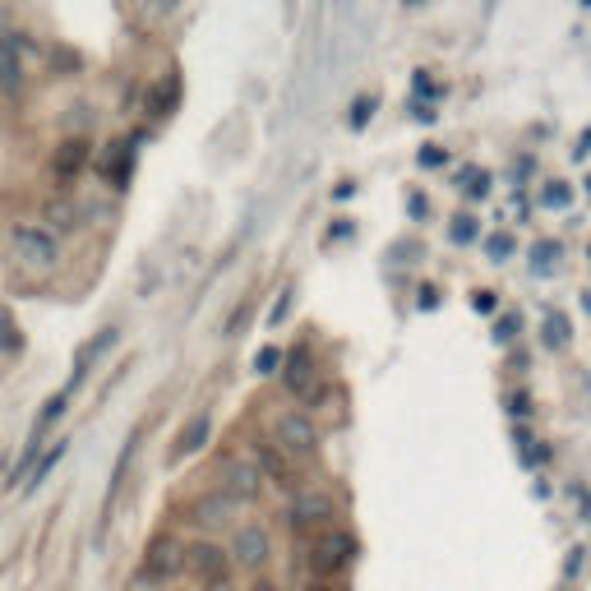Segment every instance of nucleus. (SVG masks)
<instances>
[{
    "label": "nucleus",
    "instance_id": "nucleus-1",
    "mask_svg": "<svg viewBox=\"0 0 591 591\" xmlns=\"http://www.w3.org/2000/svg\"><path fill=\"white\" fill-rule=\"evenodd\" d=\"M273 444L287 453V458H314L319 453V430H314L310 411H282L278 425H273Z\"/></svg>",
    "mask_w": 591,
    "mask_h": 591
},
{
    "label": "nucleus",
    "instance_id": "nucleus-2",
    "mask_svg": "<svg viewBox=\"0 0 591 591\" xmlns=\"http://www.w3.org/2000/svg\"><path fill=\"white\" fill-rule=\"evenodd\" d=\"M10 245H14V259H19L24 268H33V273H47V268H56V259H61L56 236L42 231V227H14Z\"/></svg>",
    "mask_w": 591,
    "mask_h": 591
},
{
    "label": "nucleus",
    "instance_id": "nucleus-3",
    "mask_svg": "<svg viewBox=\"0 0 591 591\" xmlns=\"http://www.w3.org/2000/svg\"><path fill=\"white\" fill-rule=\"evenodd\" d=\"M28 88V61H24V33H0V97L14 102Z\"/></svg>",
    "mask_w": 591,
    "mask_h": 591
},
{
    "label": "nucleus",
    "instance_id": "nucleus-4",
    "mask_svg": "<svg viewBox=\"0 0 591 591\" xmlns=\"http://www.w3.org/2000/svg\"><path fill=\"white\" fill-rule=\"evenodd\" d=\"M333 513H338L333 495H328V490H314V485L296 490V499L287 504V522L296 531H310V527H319V522H333Z\"/></svg>",
    "mask_w": 591,
    "mask_h": 591
},
{
    "label": "nucleus",
    "instance_id": "nucleus-5",
    "mask_svg": "<svg viewBox=\"0 0 591 591\" xmlns=\"http://www.w3.org/2000/svg\"><path fill=\"white\" fill-rule=\"evenodd\" d=\"M218 490H222V495H227L236 508L254 504V499H259V490H264V476H259L254 458H236V462H227V471H222V485H218Z\"/></svg>",
    "mask_w": 591,
    "mask_h": 591
},
{
    "label": "nucleus",
    "instance_id": "nucleus-6",
    "mask_svg": "<svg viewBox=\"0 0 591 591\" xmlns=\"http://www.w3.org/2000/svg\"><path fill=\"white\" fill-rule=\"evenodd\" d=\"M185 568H190L199 582H208V587H218V582H227V573H231V559L222 555L213 541H199V545H190L185 550Z\"/></svg>",
    "mask_w": 591,
    "mask_h": 591
},
{
    "label": "nucleus",
    "instance_id": "nucleus-7",
    "mask_svg": "<svg viewBox=\"0 0 591 591\" xmlns=\"http://www.w3.org/2000/svg\"><path fill=\"white\" fill-rule=\"evenodd\" d=\"M144 573L157 582L176 578V573H185V545L176 541V536H157L153 545H148V559H144Z\"/></svg>",
    "mask_w": 591,
    "mask_h": 591
},
{
    "label": "nucleus",
    "instance_id": "nucleus-8",
    "mask_svg": "<svg viewBox=\"0 0 591 591\" xmlns=\"http://www.w3.org/2000/svg\"><path fill=\"white\" fill-rule=\"evenodd\" d=\"M356 536H347V531H333V536H324V541L314 545V568L319 573H342L347 564H356Z\"/></svg>",
    "mask_w": 591,
    "mask_h": 591
},
{
    "label": "nucleus",
    "instance_id": "nucleus-9",
    "mask_svg": "<svg viewBox=\"0 0 591 591\" xmlns=\"http://www.w3.org/2000/svg\"><path fill=\"white\" fill-rule=\"evenodd\" d=\"M268 550H273V541H268V531L264 527H241L236 531V541H231V559L241 568H259V564H268Z\"/></svg>",
    "mask_w": 591,
    "mask_h": 591
},
{
    "label": "nucleus",
    "instance_id": "nucleus-10",
    "mask_svg": "<svg viewBox=\"0 0 591 591\" xmlns=\"http://www.w3.org/2000/svg\"><path fill=\"white\" fill-rule=\"evenodd\" d=\"M254 467H259V476L273 485H282V490H291L296 485V467H291V458L282 453L278 444H259L254 448Z\"/></svg>",
    "mask_w": 591,
    "mask_h": 591
},
{
    "label": "nucleus",
    "instance_id": "nucleus-11",
    "mask_svg": "<svg viewBox=\"0 0 591 591\" xmlns=\"http://www.w3.org/2000/svg\"><path fill=\"white\" fill-rule=\"evenodd\" d=\"M65 453H70V439H56V444H51L47 453H42V458L33 462V471H28V481H24V495H37V490L47 485V476L65 462Z\"/></svg>",
    "mask_w": 591,
    "mask_h": 591
},
{
    "label": "nucleus",
    "instance_id": "nucleus-12",
    "mask_svg": "<svg viewBox=\"0 0 591 591\" xmlns=\"http://www.w3.org/2000/svg\"><path fill=\"white\" fill-rule=\"evenodd\" d=\"M84 167H88V144L84 139H65V144L56 148V157H51V171H56L61 181H74Z\"/></svg>",
    "mask_w": 591,
    "mask_h": 591
},
{
    "label": "nucleus",
    "instance_id": "nucleus-13",
    "mask_svg": "<svg viewBox=\"0 0 591 591\" xmlns=\"http://www.w3.org/2000/svg\"><path fill=\"white\" fill-rule=\"evenodd\" d=\"M231 513H236V504H231L222 490H213V495H204L194 504V522H199V527H227Z\"/></svg>",
    "mask_w": 591,
    "mask_h": 591
},
{
    "label": "nucleus",
    "instance_id": "nucleus-14",
    "mask_svg": "<svg viewBox=\"0 0 591 591\" xmlns=\"http://www.w3.org/2000/svg\"><path fill=\"white\" fill-rule=\"evenodd\" d=\"M208 430H213V421H208V411H199V416H190V425L181 430V439H176V458H190V453H199L208 439Z\"/></svg>",
    "mask_w": 591,
    "mask_h": 591
},
{
    "label": "nucleus",
    "instance_id": "nucleus-15",
    "mask_svg": "<svg viewBox=\"0 0 591 591\" xmlns=\"http://www.w3.org/2000/svg\"><path fill=\"white\" fill-rule=\"evenodd\" d=\"M287 388L296 393V398H310V393H314V370H310L305 356H291V361H287Z\"/></svg>",
    "mask_w": 591,
    "mask_h": 591
},
{
    "label": "nucleus",
    "instance_id": "nucleus-16",
    "mask_svg": "<svg viewBox=\"0 0 591 591\" xmlns=\"http://www.w3.org/2000/svg\"><path fill=\"white\" fill-rule=\"evenodd\" d=\"M65 407H70V388H65V393H56V398H47V407H42V416H37V421H33V439H37V444H42V435H47L51 425H56V421H61V416H65Z\"/></svg>",
    "mask_w": 591,
    "mask_h": 591
},
{
    "label": "nucleus",
    "instance_id": "nucleus-17",
    "mask_svg": "<svg viewBox=\"0 0 591 591\" xmlns=\"http://www.w3.org/2000/svg\"><path fill=\"white\" fill-rule=\"evenodd\" d=\"M125 162H130V148L125 144H116V153L102 162V171H107V181L116 185V190H125Z\"/></svg>",
    "mask_w": 591,
    "mask_h": 591
},
{
    "label": "nucleus",
    "instance_id": "nucleus-18",
    "mask_svg": "<svg viewBox=\"0 0 591 591\" xmlns=\"http://www.w3.org/2000/svg\"><path fill=\"white\" fill-rule=\"evenodd\" d=\"M278 365H282V351L278 347H264L259 356H254V370H259V374H273Z\"/></svg>",
    "mask_w": 591,
    "mask_h": 591
},
{
    "label": "nucleus",
    "instance_id": "nucleus-19",
    "mask_svg": "<svg viewBox=\"0 0 591 591\" xmlns=\"http://www.w3.org/2000/svg\"><path fill=\"white\" fill-rule=\"evenodd\" d=\"M545 338H550V342L559 347V342L568 338V324H564V319H550V324H545Z\"/></svg>",
    "mask_w": 591,
    "mask_h": 591
},
{
    "label": "nucleus",
    "instance_id": "nucleus-20",
    "mask_svg": "<svg viewBox=\"0 0 591 591\" xmlns=\"http://www.w3.org/2000/svg\"><path fill=\"white\" fill-rule=\"evenodd\" d=\"M291 296H296V291H282V301L273 305V324H282V319H287V310H291Z\"/></svg>",
    "mask_w": 591,
    "mask_h": 591
},
{
    "label": "nucleus",
    "instance_id": "nucleus-21",
    "mask_svg": "<svg viewBox=\"0 0 591 591\" xmlns=\"http://www.w3.org/2000/svg\"><path fill=\"white\" fill-rule=\"evenodd\" d=\"M0 333H5V351L24 347V338H14V324H10V319H5V324H0Z\"/></svg>",
    "mask_w": 591,
    "mask_h": 591
},
{
    "label": "nucleus",
    "instance_id": "nucleus-22",
    "mask_svg": "<svg viewBox=\"0 0 591 591\" xmlns=\"http://www.w3.org/2000/svg\"><path fill=\"white\" fill-rule=\"evenodd\" d=\"M301 591H333L328 582H310V587H301Z\"/></svg>",
    "mask_w": 591,
    "mask_h": 591
},
{
    "label": "nucleus",
    "instance_id": "nucleus-23",
    "mask_svg": "<svg viewBox=\"0 0 591 591\" xmlns=\"http://www.w3.org/2000/svg\"><path fill=\"white\" fill-rule=\"evenodd\" d=\"M250 591H278V587H273V582H254Z\"/></svg>",
    "mask_w": 591,
    "mask_h": 591
},
{
    "label": "nucleus",
    "instance_id": "nucleus-24",
    "mask_svg": "<svg viewBox=\"0 0 591 591\" xmlns=\"http://www.w3.org/2000/svg\"><path fill=\"white\" fill-rule=\"evenodd\" d=\"M587 5H591V0H587Z\"/></svg>",
    "mask_w": 591,
    "mask_h": 591
}]
</instances>
